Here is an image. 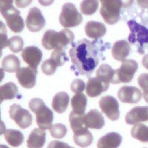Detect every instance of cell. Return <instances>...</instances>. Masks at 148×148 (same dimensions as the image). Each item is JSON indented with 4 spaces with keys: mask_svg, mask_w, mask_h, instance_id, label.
Listing matches in <instances>:
<instances>
[{
    "mask_svg": "<svg viewBox=\"0 0 148 148\" xmlns=\"http://www.w3.org/2000/svg\"><path fill=\"white\" fill-rule=\"evenodd\" d=\"M85 126L90 129L100 130L104 126V119L102 114L96 109L90 110L83 116Z\"/></svg>",
    "mask_w": 148,
    "mask_h": 148,
    "instance_id": "cell-16",
    "label": "cell"
},
{
    "mask_svg": "<svg viewBox=\"0 0 148 148\" xmlns=\"http://www.w3.org/2000/svg\"><path fill=\"white\" fill-rule=\"evenodd\" d=\"M96 77L101 79L104 82L113 83L115 77V70H113L109 64H103L96 71Z\"/></svg>",
    "mask_w": 148,
    "mask_h": 148,
    "instance_id": "cell-27",
    "label": "cell"
},
{
    "mask_svg": "<svg viewBox=\"0 0 148 148\" xmlns=\"http://www.w3.org/2000/svg\"><path fill=\"white\" fill-rule=\"evenodd\" d=\"M29 108L36 116V124L39 129L43 130H50L53 126V113L45 105L43 100L39 98H34L29 102Z\"/></svg>",
    "mask_w": 148,
    "mask_h": 148,
    "instance_id": "cell-3",
    "label": "cell"
},
{
    "mask_svg": "<svg viewBox=\"0 0 148 148\" xmlns=\"http://www.w3.org/2000/svg\"><path fill=\"white\" fill-rule=\"evenodd\" d=\"M122 141V137L118 133H108L101 137L97 143L98 148H118Z\"/></svg>",
    "mask_w": 148,
    "mask_h": 148,
    "instance_id": "cell-19",
    "label": "cell"
},
{
    "mask_svg": "<svg viewBox=\"0 0 148 148\" xmlns=\"http://www.w3.org/2000/svg\"><path fill=\"white\" fill-rule=\"evenodd\" d=\"M109 84L101 81L97 77L90 78L86 85V92L90 97H96L108 90Z\"/></svg>",
    "mask_w": 148,
    "mask_h": 148,
    "instance_id": "cell-17",
    "label": "cell"
},
{
    "mask_svg": "<svg viewBox=\"0 0 148 148\" xmlns=\"http://www.w3.org/2000/svg\"><path fill=\"white\" fill-rule=\"evenodd\" d=\"M100 14L108 25H114L120 19V11L124 6L119 0H101Z\"/></svg>",
    "mask_w": 148,
    "mask_h": 148,
    "instance_id": "cell-5",
    "label": "cell"
},
{
    "mask_svg": "<svg viewBox=\"0 0 148 148\" xmlns=\"http://www.w3.org/2000/svg\"><path fill=\"white\" fill-rule=\"evenodd\" d=\"M73 141L75 144L80 147H88L92 144L93 136L88 129L80 133H75L73 136Z\"/></svg>",
    "mask_w": 148,
    "mask_h": 148,
    "instance_id": "cell-29",
    "label": "cell"
},
{
    "mask_svg": "<svg viewBox=\"0 0 148 148\" xmlns=\"http://www.w3.org/2000/svg\"><path fill=\"white\" fill-rule=\"evenodd\" d=\"M82 16L73 4L65 3L63 5L59 15V22L64 28L76 27L82 23Z\"/></svg>",
    "mask_w": 148,
    "mask_h": 148,
    "instance_id": "cell-6",
    "label": "cell"
},
{
    "mask_svg": "<svg viewBox=\"0 0 148 148\" xmlns=\"http://www.w3.org/2000/svg\"><path fill=\"white\" fill-rule=\"evenodd\" d=\"M20 61L16 56L8 55L2 60V67L5 72L16 73L20 69Z\"/></svg>",
    "mask_w": 148,
    "mask_h": 148,
    "instance_id": "cell-26",
    "label": "cell"
},
{
    "mask_svg": "<svg viewBox=\"0 0 148 148\" xmlns=\"http://www.w3.org/2000/svg\"><path fill=\"white\" fill-rule=\"evenodd\" d=\"M138 68V63L133 59H125L121 62L120 68L115 70V77L112 84L128 83L132 81Z\"/></svg>",
    "mask_w": 148,
    "mask_h": 148,
    "instance_id": "cell-8",
    "label": "cell"
},
{
    "mask_svg": "<svg viewBox=\"0 0 148 148\" xmlns=\"http://www.w3.org/2000/svg\"><path fill=\"white\" fill-rule=\"evenodd\" d=\"M73 33L68 29H63L59 32L53 30H47L42 37V44L46 50L64 49L70 44H73Z\"/></svg>",
    "mask_w": 148,
    "mask_h": 148,
    "instance_id": "cell-2",
    "label": "cell"
},
{
    "mask_svg": "<svg viewBox=\"0 0 148 148\" xmlns=\"http://www.w3.org/2000/svg\"><path fill=\"white\" fill-rule=\"evenodd\" d=\"M0 148H8V147L7 146H5V145H1V147H0Z\"/></svg>",
    "mask_w": 148,
    "mask_h": 148,
    "instance_id": "cell-41",
    "label": "cell"
},
{
    "mask_svg": "<svg viewBox=\"0 0 148 148\" xmlns=\"http://www.w3.org/2000/svg\"><path fill=\"white\" fill-rule=\"evenodd\" d=\"M46 133L42 129L33 130L28 139L27 141V145L28 148H42L45 143Z\"/></svg>",
    "mask_w": 148,
    "mask_h": 148,
    "instance_id": "cell-20",
    "label": "cell"
},
{
    "mask_svg": "<svg viewBox=\"0 0 148 148\" xmlns=\"http://www.w3.org/2000/svg\"><path fill=\"white\" fill-rule=\"evenodd\" d=\"M87 97L83 93L76 94L71 99V106L73 112L79 115H84L87 106Z\"/></svg>",
    "mask_w": 148,
    "mask_h": 148,
    "instance_id": "cell-24",
    "label": "cell"
},
{
    "mask_svg": "<svg viewBox=\"0 0 148 148\" xmlns=\"http://www.w3.org/2000/svg\"><path fill=\"white\" fill-rule=\"evenodd\" d=\"M37 68L31 67L30 66L26 67H21L16 73V77L18 82L25 88L30 89L35 86L36 82Z\"/></svg>",
    "mask_w": 148,
    "mask_h": 148,
    "instance_id": "cell-11",
    "label": "cell"
},
{
    "mask_svg": "<svg viewBox=\"0 0 148 148\" xmlns=\"http://www.w3.org/2000/svg\"><path fill=\"white\" fill-rule=\"evenodd\" d=\"M26 26L31 32H38L44 28L45 19L38 8L34 7L30 9L26 18Z\"/></svg>",
    "mask_w": 148,
    "mask_h": 148,
    "instance_id": "cell-12",
    "label": "cell"
},
{
    "mask_svg": "<svg viewBox=\"0 0 148 148\" xmlns=\"http://www.w3.org/2000/svg\"><path fill=\"white\" fill-rule=\"evenodd\" d=\"M99 8V2L94 0H86L82 1L80 5L82 14L84 15L90 16L94 14Z\"/></svg>",
    "mask_w": 148,
    "mask_h": 148,
    "instance_id": "cell-31",
    "label": "cell"
},
{
    "mask_svg": "<svg viewBox=\"0 0 148 148\" xmlns=\"http://www.w3.org/2000/svg\"><path fill=\"white\" fill-rule=\"evenodd\" d=\"M56 64L51 60V59H47L42 63V71L43 73L47 75V76H51L55 73L56 71Z\"/></svg>",
    "mask_w": 148,
    "mask_h": 148,
    "instance_id": "cell-36",
    "label": "cell"
},
{
    "mask_svg": "<svg viewBox=\"0 0 148 148\" xmlns=\"http://www.w3.org/2000/svg\"><path fill=\"white\" fill-rule=\"evenodd\" d=\"M1 102L4 100H11L18 95V89L17 86L13 82H8L0 87Z\"/></svg>",
    "mask_w": 148,
    "mask_h": 148,
    "instance_id": "cell-23",
    "label": "cell"
},
{
    "mask_svg": "<svg viewBox=\"0 0 148 148\" xmlns=\"http://www.w3.org/2000/svg\"><path fill=\"white\" fill-rule=\"evenodd\" d=\"M138 83L143 90L144 99L148 103V73L141 74L138 78Z\"/></svg>",
    "mask_w": 148,
    "mask_h": 148,
    "instance_id": "cell-35",
    "label": "cell"
},
{
    "mask_svg": "<svg viewBox=\"0 0 148 148\" xmlns=\"http://www.w3.org/2000/svg\"><path fill=\"white\" fill-rule=\"evenodd\" d=\"M125 121L127 125H131L148 121V106L133 108L127 113Z\"/></svg>",
    "mask_w": 148,
    "mask_h": 148,
    "instance_id": "cell-14",
    "label": "cell"
},
{
    "mask_svg": "<svg viewBox=\"0 0 148 148\" xmlns=\"http://www.w3.org/2000/svg\"><path fill=\"white\" fill-rule=\"evenodd\" d=\"M83 116L84 115H79L75 113L74 112H71L69 116V121L70 125L72 129L73 132L75 133H80L82 131H84L85 130H88V128L85 126L83 119Z\"/></svg>",
    "mask_w": 148,
    "mask_h": 148,
    "instance_id": "cell-28",
    "label": "cell"
},
{
    "mask_svg": "<svg viewBox=\"0 0 148 148\" xmlns=\"http://www.w3.org/2000/svg\"><path fill=\"white\" fill-rule=\"evenodd\" d=\"M1 25H2V27H1V37H2V47L1 48L3 49L4 47L8 46V40L7 38V30L5 27V25L3 24V22H1Z\"/></svg>",
    "mask_w": 148,
    "mask_h": 148,
    "instance_id": "cell-38",
    "label": "cell"
},
{
    "mask_svg": "<svg viewBox=\"0 0 148 148\" xmlns=\"http://www.w3.org/2000/svg\"><path fill=\"white\" fill-rule=\"evenodd\" d=\"M69 95L65 92H59L54 96L52 101V108L58 113H64L69 104Z\"/></svg>",
    "mask_w": 148,
    "mask_h": 148,
    "instance_id": "cell-22",
    "label": "cell"
},
{
    "mask_svg": "<svg viewBox=\"0 0 148 148\" xmlns=\"http://www.w3.org/2000/svg\"><path fill=\"white\" fill-rule=\"evenodd\" d=\"M142 65L148 70V54L145 55L142 59Z\"/></svg>",
    "mask_w": 148,
    "mask_h": 148,
    "instance_id": "cell-40",
    "label": "cell"
},
{
    "mask_svg": "<svg viewBox=\"0 0 148 148\" xmlns=\"http://www.w3.org/2000/svg\"><path fill=\"white\" fill-rule=\"evenodd\" d=\"M67 132V127L62 124H55L50 129L51 136L54 138H62L66 136Z\"/></svg>",
    "mask_w": 148,
    "mask_h": 148,
    "instance_id": "cell-34",
    "label": "cell"
},
{
    "mask_svg": "<svg viewBox=\"0 0 148 148\" xmlns=\"http://www.w3.org/2000/svg\"><path fill=\"white\" fill-rule=\"evenodd\" d=\"M9 116L22 129H26L32 124V116L27 110L23 109L19 104H14L10 107Z\"/></svg>",
    "mask_w": 148,
    "mask_h": 148,
    "instance_id": "cell-9",
    "label": "cell"
},
{
    "mask_svg": "<svg viewBox=\"0 0 148 148\" xmlns=\"http://www.w3.org/2000/svg\"><path fill=\"white\" fill-rule=\"evenodd\" d=\"M141 90L132 86H123L118 91L119 99L123 103L136 104L141 101Z\"/></svg>",
    "mask_w": 148,
    "mask_h": 148,
    "instance_id": "cell-13",
    "label": "cell"
},
{
    "mask_svg": "<svg viewBox=\"0 0 148 148\" xmlns=\"http://www.w3.org/2000/svg\"><path fill=\"white\" fill-rule=\"evenodd\" d=\"M127 25L130 30L128 40L131 44H138L139 53H144V44L148 43V29L141 25L134 20L127 22Z\"/></svg>",
    "mask_w": 148,
    "mask_h": 148,
    "instance_id": "cell-7",
    "label": "cell"
},
{
    "mask_svg": "<svg viewBox=\"0 0 148 148\" xmlns=\"http://www.w3.org/2000/svg\"><path fill=\"white\" fill-rule=\"evenodd\" d=\"M106 45L102 41L90 42L86 39L73 43L69 55L73 63L71 68L76 75L90 76L103 56Z\"/></svg>",
    "mask_w": 148,
    "mask_h": 148,
    "instance_id": "cell-1",
    "label": "cell"
},
{
    "mask_svg": "<svg viewBox=\"0 0 148 148\" xmlns=\"http://www.w3.org/2000/svg\"><path fill=\"white\" fill-rule=\"evenodd\" d=\"M130 53V45L125 40H120L113 45L112 48V56L116 60H125Z\"/></svg>",
    "mask_w": 148,
    "mask_h": 148,
    "instance_id": "cell-21",
    "label": "cell"
},
{
    "mask_svg": "<svg viewBox=\"0 0 148 148\" xmlns=\"http://www.w3.org/2000/svg\"><path fill=\"white\" fill-rule=\"evenodd\" d=\"M24 42L22 37L18 36H14L11 37L8 40V47L10 51L13 53H18L19 51H23Z\"/></svg>",
    "mask_w": 148,
    "mask_h": 148,
    "instance_id": "cell-33",
    "label": "cell"
},
{
    "mask_svg": "<svg viewBox=\"0 0 148 148\" xmlns=\"http://www.w3.org/2000/svg\"><path fill=\"white\" fill-rule=\"evenodd\" d=\"M22 59L30 67L37 68L42 59V52L40 49L35 46L25 47L22 52Z\"/></svg>",
    "mask_w": 148,
    "mask_h": 148,
    "instance_id": "cell-15",
    "label": "cell"
},
{
    "mask_svg": "<svg viewBox=\"0 0 148 148\" xmlns=\"http://www.w3.org/2000/svg\"><path fill=\"white\" fill-rule=\"evenodd\" d=\"M84 31H85L87 36L90 39L97 40L98 39H99L105 35L106 27L101 22H96V21H89L86 24Z\"/></svg>",
    "mask_w": 148,
    "mask_h": 148,
    "instance_id": "cell-18",
    "label": "cell"
},
{
    "mask_svg": "<svg viewBox=\"0 0 148 148\" xmlns=\"http://www.w3.org/2000/svg\"><path fill=\"white\" fill-rule=\"evenodd\" d=\"M131 136L142 142H148V126L140 123L134 125L131 130Z\"/></svg>",
    "mask_w": 148,
    "mask_h": 148,
    "instance_id": "cell-30",
    "label": "cell"
},
{
    "mask_svg": "<svg viewBox=\"0 0 148 148\" xmlns=\"http://www.w3.org/2000/svg\"><path fill=\"white\" fill-rule=\"evenodd\" d=\"M47 148H74L71 147L69 145H67L65 142L59 141H51L47 146Z\"/></svg>",
    "mask_w": 148,
    "mask_h": 148,
    "instance_id": "cell-39",
    "label": "cell"
},
{
    "mask_svg": "<svg viewBox=\"0 0 148 148\" xmlns=\"http://www.w3.org/2000/svg\"><path fill=\"white\" fill-rule=\"evenodd\" d=\"M0 11L5 18L7 25L14 33H21L25 27L20 12L13 6L12 1H1Z\"/></svg>",
    "mask_w": 148,
    "mask_h": 148,
    "instance_id": "cell-4",
    "label": "cell"
},
{
    "mask_svg": "<svg viewBox=\"0 0 148 148\" xmlns=\"http://www.w3.org/2000/svg\"><path fill=\"white\" fill-rule=\"evenodd\" d=\"M5 138L8 145L14 147H19L24 141V136L22 132L16 130H6L4 133Z\"/></svg>",
    "mask_w": 148,
    "mask_h": 148,
    "instance_id": "cell-25",
    "label": "cell"
},
{
    "mask_svg": "<svg viewBox=\"0 0 148 148\" xmlns=\"http://www.w3.org/2000/svg\"><path fill=\"white\" fill-rule=\"evenodd\" d=\"M51 59L56 64L57 67H61L68 61V57L66 55L64 49H56L51 53Z\"/></svg>",
    "mask_w": 148,
    "mask_h": 148,
    "instance_id": "cell-32",
    "label": "cell"
},
{
    "mask_svg": "<svg viewBox=\"0 0 148 148\" xmlns=\"http://www.w3.org/2000/svg\"><path fill=\"white\" fill-rule=\"evenodd\" d=\"M85 83L81 79H74L71 84V89L76 94L82 93L85 88Z\"/></svg>",
    "mask_w": 148,
    "mask_h": 148,
    "instance_id": "cell-37",
    "label": "cell"
},
{
    "mask_svg": "<svg viewBox=\"0 0 148 148\" xmlns=\"http://www.w3.org/2000/svg\"><path fill=\"white\" fill-rule=\"evenodd\" d=\"M99 108L109 119L116 121L119 118V104L113 96H105L101 97L99 100Z\"/></svg>",
    "mask_w": 148,
    "mask_h": 148,
    "instance_id": "cell-10",
    "label": "cell"
}]
</instances>
